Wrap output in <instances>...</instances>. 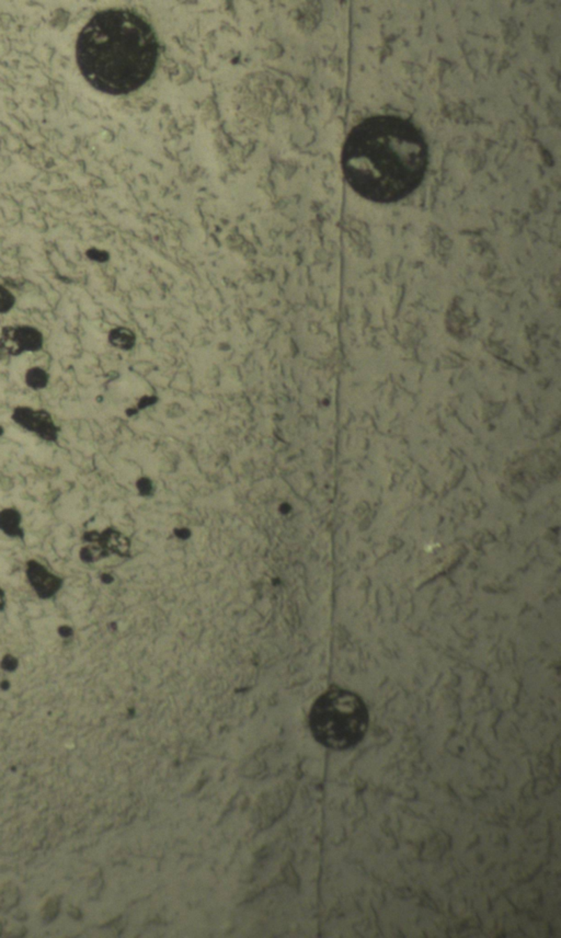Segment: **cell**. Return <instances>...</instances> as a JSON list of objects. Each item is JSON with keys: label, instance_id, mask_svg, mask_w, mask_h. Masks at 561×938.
Returning <instances> with one entry per match:
<instances>
[{"label": "cell", "instance_id": "4", "mask_svg": "<svg viewBox=\"0 0 561 938\" xmlns=\"http://www.w3.org/2000/svg\"><path fill=\"white\" fill-rule=\"evenodd\" d=\"M11 420L21 429L39 437L40 440L59 444L62 429L47 410L18 406L13 409Z\"/></svg>", "mask_w": 561, "mask_h": 938}, {"label": "cell", "instance_id": "9", "mask_svg": "<svg viewBox=\"0 0 561 938\" xmlns=\"http://www.w3.org/2000/svg\"><path fill=\"white\" fill-rule=\"evenodd\" d=\"M109 342L120 350H131L135 345V335L128 328H116L109 333Z\"/></svg>", "mask_w": 561, "mask_h": 938}, {"label": "cell", "instance_id": "12", "mask_svg": "<svg viewBox=\"0 0 561 938\" xmlns=\"http://www.w3.org/2000/svg\"><path fill=\"white\" fill-rule=\"evenodd\" d=\"M87 256L89 257L91 260L98 261V262H105V261H107V259H108V256H107L105 252H100V251L98 250L87 251Z\"/></svg>", "mask_w": 561, "mask_h": 938}, {"label": "cell", "instance_id": "5", "mask_svg": "<svg viewBox=\"0 0 561 938\" xmlns=\"http://www.w3.org/2000/svg\"><path fill=\"white\" fill-rule=\"evenodd\" d=\"M0 345L9 356L39 352L44 347V335L30 325H9L0 331Z\"/></svg>", "mask_w": 561, "mask_h": 938}, {"label": "cell", "instance_id": "1", "mask_svg": "<svg viewBox=\"0 0 561 938\" xmlns=\"http://www.w3.org/2000/svg\"><path fill=\"white\" fill-rule=\"evenodd\" d=\"M342 166L348 184L360 195L374 202H396L422 181L426 143L410 123L376 118L350 134Z\"/></svg>", "mask_w": 561, "mask_h": 938}, {"label": "cell", "instance_id": "3", "mask_svg": "<svg viewBox=\"0 0 561 938\" xmlns=\"http://www.w3.org/2000/svg\"><path fill=\"white\" fill-rule=\"evenodd\" d=\"M310 732L323 747L348 750L360 743L369 727V711L362 698L350 690L329 688L314 704Z\"/></svg>", "mask_w": 561, "mask_h": 938}, {"label": "cell", "instance_id": "14", "mask_svg": "<svg viewBox=\"0 0 561 938\" xmlns=\"http://www.w3.org/2000/svg\"><path fill=\"white\" fill-rule=\"evenodd\" d=\"M7 604V598H6L5 591L0 588V611H3Z\"/></svg>", "mask_w": 561, "mask_h": 938}, {"label": "cell", "instance_id": "16", "mask_svg": "<svg viewBox=\"0 0 561 938\" xmlns=\"http://www.w3.org/2000/svg\"><path fill=\"white\" fill-rule=\"evenodd\" d=\"M3 433H5V430H3V428L1 427V425H0V437H1V435L3 434Z\"/></svg>", "mask_w": 561, "mask_h": 938}, {"label": "cell", "instance_id": "11", "mask_svg": "<svg viewBox=\"0 0 561 938\" xmlns=\"http://www.w3.org/2000/svg\"><path fill=\"white\" fill-rule=\"evenodd\" d=\"M16 305V297L10 289L0 284V314H7Z\"/></svg>", "mask_w": 561, "mask_h": 938}, {"label": "cell", "instance_id": "8", "mask_svg": "<svg viewBox=\"0 0 561 938\" xmlns=\"http://www.w3.org/2000/svg\"><path fill=\"white\" fill-rule=\"evenodd\" d=\"M24 383L32 391H43L49 386V374L41 366H32L24 374Z\"/></svg>", "mask_w": 561, "mask_h": 938}, {"label": "cell", "instance_id": "13", "mask_svg": "<svg viewBox=\"0 0 561 938\" xmlns=\"http://www.w3.org/2000/svg\"><path fill=\"white\" fill-rule=\"evenodd\" d=\"M137 488L143 494H148L151 492V483L148 479L143 478L137 483Z\"/></svg>", "mask_w": 561, "mask_h": 938}, {"label": "cell", "instance_id": "2", "mask_svg": "<svg viewBox=\"0 0 561 938\" xmlns=\"http://www.w3.org/2000/svg\"><path fill=\"white\" fill-rule=\"evenodd\" d=\"M80 72L109 95H125L148 82L158 59V41L143 17L126 9L93 15L76 45Z\"/></svg>", "mask_w": 561, "mask_h": 938}, {"label": "cell", "instance_id": "10", "mask_svg": "<svg viewBox=\"0 0 561 938\" xmlns=\"http://www.w3.org/2000/svg\"><path fill=\"white\" fill-rule=\"evenodd\" d=\"M109 554L105 552L100 545L97 543H87L84 547L80 550L79 557L84 563H95L102 558L107 557Z\"/></svg>", "mask_w": 561, "mask_h": 938}, {"label": "cell", "instance_id": "6", "mask_svg": "<svg viewBox=\"0 0 561 938\" xmlns=\"http://www.w3.org/2000/svg\"><path fill=\"white\" fill-rule=\"evenodd\" d=\"M26 578L34 593L43 600L56 596L64 586L62 577L52 573L38 560L30 559L26 563Z\"/></svg>", "mask_w": 561, "mask_h": 938}, {"label": "cell", "instance_id": "15", "mask_svg": "<svg viewBox=\"0 0 561 938\" xmlns=\"http://www.w3.org/2000/svg\"><path fill=\"white\" fill-rule=\"evenodd\" d=\"M9 358L8 354L3 350V347L0 345V361L7 360Z\"/></svg>", "mask_w": 561, "mask_h": 938}, {"label": "cell", "instance_id": "7", "mask_svg": "<svg viewBox=\"0 0 561 938\" xmlns=\"http://www.w3.org/2000/svg\"><path fill=\"white\" fill-rule=\"evenodd\" d=\"M0 532L10 538L24 540L26 532L22 527V514L16 506L0 510Z\"/></svg>", "mask_w": 561, "mask_h": 938}]
</instances>
